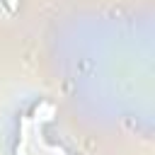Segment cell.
Wrapping results in <instances>:
<instances>
[{"instance_id": "cell-1", "label": "cell", "mask_w": 155, "mask_h": 155, "mask_svg": "<svg viewBox=\"0 0 155 155\" xmlns=\"http://www.w3.org/2000/svg\"><path fill=\"white\" fill-rule=\"evenodd\" d=\"M5 5H7V10H10V12H17V5H19V0H5Z\"/></svg>"}]
</instances>
